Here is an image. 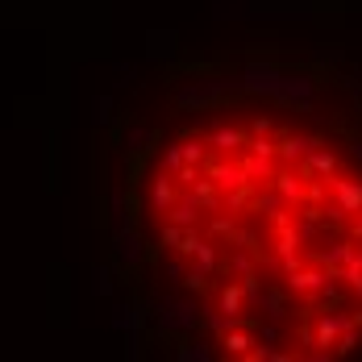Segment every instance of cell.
<instances>
[{
  "label": "cell",
  "instance_id": "cell-1",
  "mask_svg": "<svg viewBox=\"0 0 362 362\" xmlns=\"http://www.w3.org/2000/svg\"><path fill=\"white\" fill-rule=\"evenodd\" d=\"M96 242L142 358H362V63L275 42L154 63L96 129Z\"/></svg>",
  "mask_w": 362,
  "mask_h": 362
}]
</instances>
